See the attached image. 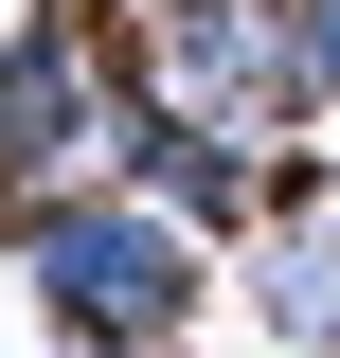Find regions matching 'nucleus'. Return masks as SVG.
<instances>
[{
	"label": "nucleus",
	"instance_id": "nucleus-1",
	"mask_svg": "<svg viewBox=\"0 0 340 358\" xmlns=\"http://www.w3.org/2000/svg\"><path fill=\"white\" fill-rule=\"evenodd\" d=\"M0 251H18V287H36V322L72 358H197V322L233 305V251H197V233H179L162 197H126V179L0 197Z\"/></svg>",
	"mask_w": 340,
	"mask_h": 358
},
{
	"label": "nucleus",
	"instance_id": "nucleus-2",
	"mask_svg": "<svg viewBox=\"0 0 340 358\" xmlns=\"http://www.w3.org/2000/svg\"><path fill=\"white\" fill-rule=\"evenodd\" d=\"M143 90V18L108 0H18L0 18V197H72L108 179V108Z\"/></svg>",
	"mask_w": 340,
	"mask_h": 358
},
{
	"label": "nucleus",
	"instance_id": "nucleus-3",
	"mask_svg": "<svg viewBox=\"0 0 340 358\" xmlns=\"http://www.w3.org/2000/svg\"><path fill=\"white\" fill-rule=\"evenodd\" d=\"M143 72L215 126H304V72H287V0H143Z\"/></svg>",
	"mask_w": 340,
	"mask_h": 358
},
{
	"label": "nucleus",
	"instance_id": "nucleus-4",
	"mask_svg": "<svg viewBox=\"0 0 340 358\" xmlns=\"http://www.w3.org/2000/svg\"><path fill=\"white\" fill-rule=\"evenodd\" d=\"M233 305H251L269 358H340V215H269L233 251Z\"/></svg>",
	"mask_w": 340,
	"mask_h": 358
},
{
	"label": "nucleus",
	"instance_id": "nucleus-5",
	"mask_svg": "<svg viewBox=\"0 0 340 358\" xmlns=\"http://www.w3.org/2000/svg\"><path fill=\"white\" fill-rule=\"evenodd\" d=\"M287 72H304V126L340 108V0H287Z\"/></svg>",
	"mask_w": 340,
	"mask_h": 358
}]
</instances>
